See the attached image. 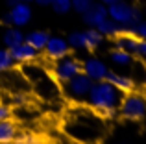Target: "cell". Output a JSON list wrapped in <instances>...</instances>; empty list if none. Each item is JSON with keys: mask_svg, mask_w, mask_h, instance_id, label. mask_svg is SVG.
I'll return each instance as SVG.
<instances>
[{"mask_svg": "<svg viewBox=\"0 0 146 144\" xmlns=\"http://www.w3.org/2000/svg\"><path fill=\"white\" fill-rule=\"evenodd\" d=\"M61 131L76 142H100L107 133V124L91 105H74L65 113Z\"/></svg>", "mask_w": 146, "mask_h": 144, "instance_id": "obj_1", "label": "cell"}, {"mask_svg": "<svg viewBox=\"0 0 146 144\" xmlns=\"http://www.w3.org/2000/svg\"><path fill=\"white\" fill-rule=\"evenodd\" d=\"M122 98V92L109 83L107 79H100V81H93L89 94H87V102L93 109H96L106 120H111L118 115V102Z\"/></svg>", "mask_w": 146, "mask_h": 144, "instance_id": "obj_2", "label": "cell"}, {"mask_svg": "<svg viewBox=\"0 0 146 144\" xmlns=\"http://www.w3.org/2000/svg\"><path fill=\"white\" fill-rule=\"evenodd\" d=\"M22 74L28 78V81L33 85V90L37 92V96H41L43 100H56L59 96L61 89L56 83V78L50 76L43 67L33 65L32 63H24V69H22Z\"/></svg>", "mask_w": 146, "mask_h": 144, "instance_id": "obj_3", "label": "cell"}, {"mask_svg": "<svg viewBox=\"0 0 146 144\" xmlns=\"http://www.w3.org/2000/svg\"><path fill=\"white\" fill-rule=\"evenodd\" d=\"M107 17H111L113 20H117L126 32H131V28L143 18V13L137 6L124 0H117V2L107 6Z\"/></svg>", "mask_w": 146, "mask_h": 144, "instance_id": "obj_4", "label": "cell"}, {"mask_svg": "<svg viewBox=\"0 0 146 144\" xmlns=\"http://www.w3.org/2000/svg\"><path fill=\"white\" fill-rule=\"evenodd\" d=\"M118 115L126 120H131V122L144 120L146 118V98L143 94L135 92V90L124 92L120 102H118Z\"/></svg>", "mask_w": 146, "mask_h": 144, "instance_id": "obj_5", "label": "cell"}, {"mask_svg": "<svg viewBox=\"0 0 146 144\" xmlns=\"http://www.w3.org/2000/svg\"><path fill=\"white\" fill-rule=\"evenodd\" d=\"M91 87H93V79L87 74H83V72H80V74L72 76L70 79H67L65 83H61L63 94L68 100H76V102L85 100L89 90H91Z\"/></svg>", "mask_w": 146, "mask_h": 144, "instance_id": "obj_6", "label": "cell"}, {"mask_svg": "<svg viewBox=\"0 0 146 144\" xmlns=\"http://www.w3.org/2000/svg\"><path fill=\"white\" fill-rule=\"evenodd\" d=\"M82 72V63L72 55H63V57L52 61V76L59 83H65L67 79H70L72 76Z\"/></svg>", "mask_w": 146, "mask_h": 144, "instance_id": "obj_7", "label": "cell"}, {"mask_svg": "<svg viewBox=\"0 0 146 144\" xmlns=\"http://www.w3.org/2000/svg\"><path fill=\"white\" fill-rule=\"evenodd\" d=\"M32 20V7L30 2H19L17 6L7 7V11L2 15V22L6 26H17L22 28Z\"/></svg>", "mask_w": 146, "mask_h": 144, "instance_id": "obj_8", "label": "cell"}, {"mask_svg": "<svg viewBox=\"0 0 146 144\" xmlns=\"http://www.w3.org/2000/svg\"><path fill=\"white\" fill-rule=\"evenodd\" d=\"M43 52H44V57H46V59L56 61V59L67 55L68 52H70V46H68V41L65 39V37L50 35L48 41H46V44H44V48H43Z\"/></svg>", "mask_w": 146, "mask_h": 144, "instance_id": "obj_9", "label": "cell"}, {"mask_svg": "<svg viewBox=\"0 0 146 144\" xmlns=\"http://www.w3.org/2000/svg\"><path fill=\"white\" fill-rule=\"evenodd\" d=\"M82 72L87 74L93 81H100V79H106L109 74V67L98 57H89L85 63H82Z\"/></svg>", "mask_w": 146, "mask_h": 144, "instance_id": "obj_10", "label": "cell"}, {"mask_svg": "<svg viewBox=\"0 0 146 144\" xmlns=\"http://www.w3.org/2000/svg\"><path fill=\"white\" fill-rule=\"evenodd\" d=\"M7 50H9L13 61L21 63V65H24V63H32V61H35V59L39 57V52H37L33 46H30L26 41L15 44V46H11V48H7Z\"/></svg>", "mask_w": 146, "mask_h": 144, "instance_id": "obj_11", "label": "cell"}, {"mask_svg": "<svg viewBox=\"0 0 146 144\" xmlns=\"http://www.w3.org/2000/svg\"><path fill=\"white\" fill-rule=\"evenodd\" d=\"M106 17H107V6H106V4H102L100 0H98V2H94L89 9L82 13L83 22H85L87 26H91V28H94V26H96L98 22H102Z\"/></svg>", "mask_w": 146, "mask_h": 144, "instance_id": "obj_12", "label": "cell"}, {"mask_svg": "<svg viewBox=\"0 0 146 144\" xmlns=\"http://www.w3.org/2000/svg\"><path fill=\"white\" fill-rule=\"evenodd\" d=\"M113 41H115V46H118V48H122V50H126V52H129V54L135 55L139 37H137L133 32H126L124 30V32H120L118 35H115Z\"/></svg>", "mask_w": 146, "mask_h": 144, "instance_id": "obj_13", "label": "cell"}, {"mask_svg": "<svg viewBox=\"0 0 146 144\" xmlns=\"http://www.w3.org/2000/svg\"><path fill=\"white\" fill-rule=\"evenodd\" d=\"M106 79L109 83H113V85L117 87L122 94H124V92H129V90H135V81H133L129 76H124V74H120V72L109 70V74H107Z\"/></svg>", "mask_w": 146, "mask_h": 144, "instance_id": "obj_14", "label": "cell"}, {"mask_svg": "<svg viewBox=\"0 0 146 144\" xmlns=\"http://www.w3.org/2000/svg\"><path fill=\"white\" fill-rule=\"evenodd\" d=\"M19 133H21V129H19V126H17L15 120H11L9 116L0 120V142H13V141H17Z\"/></svg>", "mask_w": 146, "mask_h": 144, "instance_id": "obj_15", "label": "cell"}, {"mask_svg": "<svg viewBox=\"0 0 146 144\" xmlns=\"http://www.w3.org/2000/svg\"><path fill=\"white\" fill-rule=\"evenodd\" d=\"M94 28H96L104 37H111V39H113L115 35H118L120 32H124V28H122V26L118 24L117 20H113L111 17H106L102 22H98Z\"/></svg>", "mask_w": 146, "mask_h": 144, "instance_id": "obj_16", "label": "cell"}, {"mask_svg": "<svg viewBox=\"0 0 146 144\" xmlns=\"http://www.w3.org/2000/svg\"><path fill=\"white\" fill-rule=\"evenodd\" d=\"M22 41H24V33H22V30L17 28V26H7L6 32H4V35H2L4 46L11 48V46H15V44L22 43Z\"/></svg>", "mask_w": 146, "mask_h": 144, "instance_id": "obj_17", "label": "cell"}, {"mask_svg": "<svg viewBox=\"0 0 146 144\" xmlns=\"http://www.w3.org/2000/svg\"><path fill=\"white\" fill-rule=\"evenodd\" d=\"M48 33L46 32H43V30H35V32H30L28 35H24V41L30 44V46H33L37 52H43V48H44V44H46V41H48Z\"/></svg>", "mask_w": 146, "mask_h": 144, "instance_id": "obj_18", "label": "cell"}, {"mask_svg": "<svg viewBox=\"0 0 146 144\" xmlns=\"http://www.w3.org/2000/svg\"><path fill=\"white\" fill-rule=\"evenodd\" d=\"M104 41H106V37H104L96 28L85 30V50L94 52L96 48H100L104 44Z\"/></svg>", "mask_w": 146, "mask_h": 144, "instance_id": "obj_19", "label": "cell"}, {"mask_svg": "<svg viewBox=\"0 0 146 144\" xmlns=\"http://www.w3.org/2000/svg\"><path fill=\"white\" fill-rule=\"evenodd\" d=\"M133 57H135L133 54H129V52L122 50V48H118V46H115L113 50L109 52V59L115 63V65H118V67H129V65H133Z\"/></svg>", "mask_w": 146, "mask_h": 144, "instance_id": "obj_20", "label": "cell"}, {"mask_svg": "<svg viewBox=\"0 0 146 144\" xmlns=\"http://www.w3.org/2000/svg\"><path fill=\"white\" fill-rule=\"evenodd\" d=\"M67 41L72 50H85V32H72Z\"/></svg>", "mask_w": 146, "mask_h": 144, "instance_id": "obj_21", "label": "cell"}, {"mask_svg": "<svg viewBox=\"0 0 146 144\" xmlns=\"http://www.w3.org/2000/svg\"><path fill=\"white\" fill-rule=\"evenodd\" d=\"M15 67V61L11 57L9 50L7 48H0V72H9L13 70Z\"/></svg>", "mask_w": 146, "mask_h": 144, "instance_id": "obj_22", "label": "cell"}, {"mask_svg": "<svg viewBox=\"0 0 146 144\" xmlns=\"http://www.w3.org/2000/svg\"><path fill=\"white\" fill-rule=\"evenodd\" d=\"M52 7H54V11H56V13L65 15V13H68V11L72 9V0H54V2H52Z\"/></svg>", "mask_w": 146, "mask_h": 144, "instance_id": "obj_23", "label": "cell"}, {"mask_svg": "<svg viewBox=\"0 0 146 144\" xmlns=\"http://www.w3.org/2000/svg\"><path fill=\"white\" fill-rule=\"evenodd\" d=\"M93 4H94V0H72V9L82 15L83 11H87Z\"/></svg>", "mask_w": 146, "mask_h": 144, "instance_id": "obj_24", "label": "cell"}, {"mask_svg": "<svg viewBox=\"0 0 146 144\" xmlns=\"http://www.w3.org/2000/svg\"><path fill=\"white\" fill-rule=\"evenodd\" d=\"M131 32L135 33L137 37H141V39H146V20H144V18H141V20L133 26Z\"/></svg>", "mask_w": 146, "mask_h": 144, "instance_id": "obj_25", "label": "cell"}, {"mask_svg": "<svg viewBox=\"0 0 146 144\" xmlns=\"http://www.w3.org/2000/svg\"><path fill=\"white\" fill-rule=\"evenodd\" d=\"M135 55H137V57H146V39H141V37H139Z\"/></svg>", "mask_w": 146, "mask_h": 144, "instance_id": "obj_26", "label": "cell"}, {"mask_svg": "<svg viewBox=\"0 0 146 144\" xmlns=\"http://www.w3.org/2000/svg\"><path fill=\"white\" fill-rule=\"evenodd\" d=\"M7 116H9V109H7L6 105L0 104V120H2V118H7Z\"/></svg>", "mask_w": 146, "mask_h": 144, "instance_id": "obj_27", "label": "cell"}, {"mask_svg": "<svg viewBox=\"0 0 146 144\" xmlns=\"http://www.w3.org/2000/svg\"><path fill=\"white\" fill-rule=\"evenodd\" d=\"M32 2H35L37 6H41V7H43V6H52V2H54V0H32Z\"/></svg>", "mask_w": 146, "mask_h": 144, "instance_id": "obj_28", "label": "cell"}, {"mask_svg": "<svg viewBox=\"0 0 146 144\" xmlns=\"http://www.w3.org/2000/svg\"><path fill=\"white\" fill-rule=\"evenodd\" d=\"M19 2H24V0H6V6L7 7H13V6H17Z\"/></svg>", "mask_w": 146, "mask_h": 144, "instance_id": "obj_29", "label": "cell"}, {"mask_svg": "<svg viewBox=\"0 0 146 144\" xmlns=\"http://www.w3.org/2000/svg\"><path fill=\"white\" fill-rule=\"evenodd\" d=\"M102 4H106V6H109V4H113V2H117V0H100Z\"/></svg>", "mask_w": 146, "mask_h": 144, "instance_id": "obj_30", "label": "cell"}]
</instances>
